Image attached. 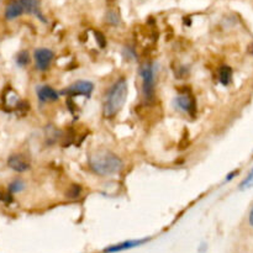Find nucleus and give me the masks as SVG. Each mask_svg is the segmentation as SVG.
<instances>
[{
    "label": "nucleus",
    "mask_w": 253,
    "mask_h": 253,
    "mask_svg": "<svg viewBox=\"0 0 253 253\" xmlns=\"http://www.w3.org/2000/svg\"><path fill=\"white\" fill-rule=\"evenodd\" d=\"M89 167L95 174L109 177L120 173L124 169V162L115 153L106 150L95 151L89 156Z\"/></svg>",
    "instance_id": "1"
},
{
    "label": "nucleus",
    "mask_w": 253,
    "mask_h": 253,
    "mask_svg": "<svg viewBox=\"0 0 253 253\" xmlns=\"http://www.w3.org/2000/svg\"><path fill=\"white\" fill-rule=\"evenodd\" d=\"M128 86L125 77L119 78L106 93L103 105V115L105 119H113L120 113L127 99Z\"/></svg>",
    "instance_id": "2"
},
{
    "label": "nucleus",
    "mask_w": 253,
    "mask_h": 253,
    "mask_svg": "<svg viewBox=\"0 0 253 253\" xmlns=\"http://www.w3.org/2000/svg\"><path fill=\"white\" fill-rule=\"evenodd\" d=\"M141 79H142V91L143 98L147 103H151L155 99V68L153 64L147 62V63L142 64L140 69Z\"/></svg>",
    "instance_id": "3"
},
{
    "label": "nucleus",
    "mask_w": 253,
    "mask_h": 253,
    "mask_svg": "<svg viewBox=\"0 0 253 253\" xmlns=\"http://www.w3.org/2000/svg\"><path fill=\"white\" fill-rule=\"evenodd\" d=\"M175 103L180 110L187 113L192 118H195V115H197V100H195V96L193 95L189 88L179 89V95L175 99Z\"/></svg>",
    "instance_id": "4"
},
{
    "label": "nucleus",
    "mask_w": 253,
    "mask_h": 253,
    "mask_svg": "<svg viewBox=\"0 0 253 253\" xmlns=\"http://www.w3.org/2000/svg\"><path fill=\"white\" fill-rule=\"evenodd\" d=\"M94 90V84L89 81H77L73 84L64 89L62 93L64 95L69 96V98H74V96L83 95L86 98H90L91 93Z\"/></svg>",
    "instance_id": "5"
},
{
    "label": "nucleus",
    "mask_w": 253,
    "mask_h": 253,
    "mask_svg": "<svg viewBox=\"0 0 253 253\" xmlns=\"http://www.w3.org/2000/svg\"><path fill=\"white\" fill-rule=\"evenodd\" d=\"M34 58L36 68L39 69V71L44 72L47 71V69H49V67H51L52 61H53L54 58V53L49 48L41 47V48H37L36 51H35Z\"/></svg>",
    "instance_id": "6"
},
{
    "label": "nucleus",
    "mask_w": 253,
    "mask_h": 253,
    "mask_svg": "<svg viewBox=\"0 0 253 253\" xmlns=\"http://www.w3.org/2000/svg\"><path fill=\"white\" fill-rule=\"evenodd\" d=\"M7 167L12 169L14 172L24 173L31 168L29 160L24 155H11L7 158Z\"/></svg>",
    "instance_id": "7"
},
{
    "label": "nucleus",
    "mask_w": 253,
    "mask_h": 253,
    "mask_svg": "<svg viewBox=\"0 0 253 253\" xmlns=\"http://www.w3.org/2000/svg\"><path fill=\"white\" fill-rule=\"evenodd\" d=\"M150 239H141V240H127V241L120 242V244L113 245V246L108 247L104 250L105 253H116V252H123L127 251V250L135 249V247L141 246V245L146 244Z\"/></svg>",
    "instance_id": "8"
},
{
    "label": "nucleus",
    "mask_w": 253,
    "mask_h": 253,
    "mask_svg": "<svg viewBox=\"0 0 253 253\" xmlns=\"http://www.w3.org/2000/svg\"><path fill=\"white\" fill-rule=\"evenodd\" d=\"M24 7H22L20 0H11V1L7 2V5L5 6V19L11 21V20L17 19V17L21 16L24 14Z\"/></svg>",
    "instance_id": "9"
},
{
    "label": "nucleus",
    "mask_w": 253,
    "mask_h": 253,
    "mask_svg": "<svg viewBox=\"0 0 253 253\" xmlns=\"http://www.w3.org/2000/svg\"><path fill=\"white\" fill-rule=\"evenodd\" d=\"M20 2H21L22 7H24L25 12L35 15V16L39 17L41 21L46 22L43 15H42L41 2H40V0H20Z\"/></svg>",
    "instance_id": "10"
},
{
    "label": "nucleus",
    "mask_w": 253,
    "mask_h": 253,
    "mask_svg": "<svg viewBox=\"0 0 253 253\" xmlns=\"http://www.w3.org/2000/svg\"><path fill=\"white\" fill-rule=\"evenodd\" d=\"M37 96L42 103H49V101H57L59 99L58 93L49 85L40 86L37 90Z\"/></svg>",
    "instance_id": "11"
},
{
    "label": "nucleus",
    "mask_w": 253,
    "mask_h": 253,
    "mask_svg": "<svg viewBox=\"0 0 253 253\" xmlns=\"http://www.w3.org/2000/svg\"><path fill=\"white\" fill-rule=\"evenodd\" d=\"M20 98L11 88L5 89L4 94H2V103L5 106H9V108H16V105L19 104Z\"/></svg>",
    "instance_id": "12"
},
{
    "label": "nucleus",
    "mask_w": 253,
    "mask_h": 253,
    "mask_svg": "<svg viewBox=\"0 0 253 253\" xmlns=\"http://www.w3.org/2000/svg\"><path fill=\"white\" fill-rule=\"evenodd\" d=\"M219 81L222 85H229L232 81V69L229 66H222L219 69Z\"/></svg>",
    "instance_id": "13"
},
{
    "label": "nucleus",
    "mask_w": 253,
    "mask_h": 253,
    "mask_svg": "<svg viewBox=\"0 0 253 253\" xmlns=\"http://www.w3.org/2000/svg\"><path fill=\"white\" fill-rule=\"evenodd\" d=\"M82 192H83V188L79 184H71L68 187V189L66 190V198L71 200H76L78 198H81Z\"/></svg>",
    "instance_id": "14"
},
{
    "label": "nucleus",
    "mask_w": 253,
    "mask_h": 253,
    "mask_svg": "<svg viewBox=\"0 0 253 253\" xmlns=\"http://www.w3.org/2000/svg\"><path fill=\"white\" fill-rule=\"evenodd\" d=\"M7 189H9V193H11V194H16V193L22 192L25 189V183L21 179H15L10 183Z\"/></svg>",
    "instance_id": "15"
},
{
    "label": "nucleus",
    "mask_w": 253,
    "mask_h": 253,
    "mask_svg": "<svg viewBox=\"0 0 253 253\" xmlns=\"http://www.w3.org/2000/svg\"><path fill=\"white\" fill-rule=\"evenodd\" d=\"M30 63V54L27 51H20L16 54V64L19 67H26Z\"/></svg>",
    "instance_id": "16"
},
{
    "label": "nucleus",
    "mask_w": 253,
    "mask_h": 253,
    "mask_svg": "<svg viewBox=\"0 0 253 253\" xmlns=\"http://www.w3.org/2000/svg\"><path fill=\"white\" fill-rule=\"evenodd\" d=\"M16 113L19 114V115L21 116H25L27 113H29L30 110V103L29 101H25V100H20L19 104L16 105Z\"/></svg>",
    "instance_id": "17"
},
{
    "label": "nucleus",
    "mask_w": 253,
    "mask_h": 253,
    "mask_svg": "<svg viewBox=\"0 0 253 253\" xmlns=\"http://www.w3.org/2000/svg\"><path fill=\"white\" fill-rule=\"evenodd\" d=\"M94 36H95V41L98 42L99 47H100V48H105L106 47L105 35H104L101 31H98V30H96V31H94Z\"/></svg>",
    "instance_id": "18"
},
{
    "label": "nucleus",
    "mask_w": 253,
    "mask_h": 253,
    "mask_svg": "<svg viewBox=\"0 0 253 253\" xmlns=\"http://www.w3.org/2000/svg\"><path fill=\"white\" fill-rule=\"evenodd\" d=\"M66 103H67V106H68V110L71 111V113L73 114L76 118H78L79 109H78V105H77V104L73 101V98H69L68 96V99H67Z\"/></svg>",
    "instance_id": "19"
},
{
    "label": "nucleus",
    "mask_w": 253,
    "mask_h": 253,
    "mask_svg": "<svg viewBox=\"0 0 253 253\" xmlns=\"http://www.w3.org/2000/svg\"><path fill=\"white\" fill-rule=\"evenodd\" d=\"M251 187H253V169L251 170V173L247 175L246 179L241 183V185H240V189L244 190V189H247V188H251Z\"/></svg>",
    "instance_id": "20"
},
{
    "label": "nucleus",
    "mask_w": 253,
    "mask_h": 253,
    "mask_svg": "<svg viewBox=\"0 0 253 253\" xmlns=\"http://www.w3.org/2000/svg\"><path fill=\"white\" fill-rule=\"evenodd\" d=\"M106 20H108V22H110V24H113V25H118L119 21H120L119 16L116 15V12H114V11L108 12V15H106Z\"/></svg>",
    "instance_id": "21"
},
{
    "label": "nucleus",
    "mask_w": 253,
    "mask_h": 253,
    "mask_svg": "<svg viewBox=\"0 0 253 253\" xmlns=\"http://www.w3.org/2000/svg\"><path fill=\"white\" fill-rule=\"evenodd\" d=\"M249 221H250V225L253 227V207L251 209V211H250V217H249Z\"/></svg>",
    "instance_id": "22"
},
{
    "label": "nucleus",
    "mask_w": 253,
    "mask_h": 253,
    "mask_svg": "<svg viewBox=\"0 0 253 253\" xmlns=\"http://www.w3.org/2000/svg\"><path fill=\"white\" fill-rule=\"evenodd\" d=\"M236 173H237V170H236V172H232V173H231V174H229V177H227V180L232 179V178H234V177H235V174H236Z\"/></svg>",
    "instance_id": "23"
},
{
    "label": "nucleus",
    "mask_w": 253,
    "mask_h": 253,
    "mask_svg": "<svg viewBox=\"0 0 253 253\" xmlns=\"http://www.w3.org/2000/svg\"><path fill=\"white\" fill-rule=\"evenodd\" d=\"M250 53H252L253 54V44L251 47H250Z\"/></svg>",
    "instance_id": "24"
}]
</instances>
